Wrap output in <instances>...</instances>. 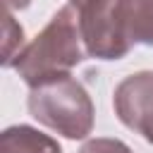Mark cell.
Returning a JSON list of instances; mask_svg holds the SVG:
<instances>
[{
    "mask_svg": "<svg viewBox=\"0 0 153 153\" xmlns=\"http://www.w3.org/2000/svg\"><path fill=\"white\" fill-rule=\"evenodd\" d=\"M86 57V48L79 31V10L74 5L60 7L43 31L24 45V50L14 57V72L29 84H38L48 76L69 74Z\"/></svg>",
    "mask_w": 153,
    "mask_h": 153,
    "instance_id": "1",
    "label": "cell"
},
{
    "mask_svg": "<svg viewBox=\"0 0 153 153\" xmlns=\"http://www.w3.org/2000/svg\"><path fill=\"white\" fill-rule=\"evenodd\" d=\"M29 112L65 139H86L93 129V103L72 74L48 76L29 86Z\"/></svg>",
    "mask_w": 153,
    "mask_h": 153,
    "instance_id": "2",
    "label": "cell"
},
{
    "mask_svg": "<svg viewBox=\"0 0 153 153\" xmlns=\"http://www.w3.org/2000/svg\"><path fill=\"white\" fill-rule=\"evenodd\" d=\"M79 31L88 57L120 60L134 45L122 0H91L79 7Z\"/></svg>",
    "mask_w": 153,
    "mask_h": 153,
    "instance_id": "3",
    "label": "cell"
},
{
    "mask_svg": "<svg viewBox=\"0 0 153 153\" xmlns=\"http://www.w3.org/2000/svg\"><path fill=\"white\" fill-rule=\"evenodd\" d=\"M112 105L124 127L153 143V72H136L122 79L115 86Z\"/></svg>",
    "mask_w": 153,
    "mask_h": 153,
    "instance_id": "4",
    "label": "cell"
},
{
    "mask_svg": "<svg viewBox=\"0 0 153 153\" xmlns=\"http://www.w3.org/2000/svg\"><path fill=\"white\" fill-rule=\"evenodd\" d=\"M0 153H62V148L43 131L29 124H14L0 134Z\"/></svg>",
    "mask_w": 153,
    "mask_h": 153,
    "instance_id": "5",
    "label": "cell"
},
{
    "mask_svg": "<svg viewBox=\"0 0 153 153\" xmlns=\"http://www.w3.org/2000/svg\"><path fill=\"white\" fill-rule=\"evenodd\" d=\"M131 43L153 45V0H122Z\"/></svg>",
    "mask_w": 153,
    "mask_h": 153,
    "instance_id": "6",
    "label": "cell"
},
{
    "mask_svg": "<svg viewBox=\"0 0 153 153\" xmlns=\"http://www.w3.org/2000/svg\"><path fill=\"white\" fill-rule=\"evenodd\" d=\"M5 19L7 22H5V53H2V65L5 67H12L14 57L24 50L22 48V43H24V29L14 22L12 12H7Z\"/></svg>",
    "mask_w": 153,
    "mask_h": 153,
    "instance_id": "7",
    "label": "cell"
},
{
    "mask_svg": "<svg viewBox=\"0 0 153 153\" xmlns=\"http://www.w3.org/2000/svg\"><path fill=\"white\" fill-rule=\"evenodd\" d=\"M79 153H131V148L120 141V139H108V136H98V139H91L86 141Z\"/></svg>",
    "mask_w": 153,
    "mask_h": 153,
    "instance_id": "8",
    "label": "cell"
},
{
    "mask_svg": "<svg viewBox=\"0 0 153 153\" xmlns=\"http://www.w3.org/2000/svg\"><path fill=\"white\" fill-rule=\"evenodd\" d=\"M26 5H29V0H5L7 12H12L14 7H19V10H22V7H26Z\"/></svg>",
    "mask_w": 153,
    "mask_h": 153,
    "instance_id": "9",
    "label": "cell"
},
{
    "mask_svg": "<svg viewBox=\"0 0 153 153\" xmlns=\"http://www.w3.org/2000/svg\"><path fill=\"white\" fill-rule=\"evenodd\" d=\"M86 2H91V0H69V5H74L76 10H79V7H84Z\"/></svg>",
    "mask_w": 153,
    "mask_h": 153,
    "instance_id": "10",
    "label": "cell"
}]
</instances>
